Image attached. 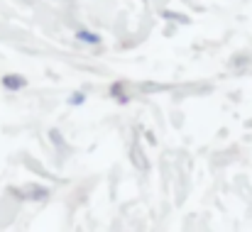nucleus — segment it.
I'll list each match as a JSON object with an SVG mask.
<instances>
[{
    "label": "nucleus",
    "mask_w": 252,
    "mask_h": 232,
    "mask_svg": "<svg viewBox=\"0 0 252 232\" xmlns=\"http://www.w3.org/2000/svg\"><path fill=\"white\" fill-rule=\"evenodd\" d=\"M2 86H5L7 90H20V88H25V86H27V81H25V76L7 74V76H2Z\"/></svg>",
    "instance_id": "f257e3e1"
},
{
    "label": "nucleus",
    "mask_w": 252,
    "mask_h": 232,
    "mask_svg": "<svg viewBox=\"0 0 252 232\" xmlns=\"http://www.w3.org/2000/svg\"><path fill=\"white\" fill-rule=\"evenodd\" d=\"M76 39H79V42H86V44H100V37L93 34V32H88V29H79V32H76Z\"/></svg>",
    "instance_id": "f03ea898"
},
{
    "label": "nucleus",
    "mask_w": 252,
    "mask_h": 232,
    "mask_svg": "<svg viewBox=\"0 0 252 232\" xmlns=\"http://www.w3.org/2000/svg\"><path fill=\"white\" fill-rule=\"evenodd\" d=\"M123 86H125V83H113V86H110V95H113V98H118L120 103H127V95H125Z\"/></svg>",
    "instance_id": "7ed1b4c3"
},
{
    "label": "nucleus",
    "mask_w": 252,
    "mask_h": 232,
    "mask_svg": "<svg viewBox=\"0 0 252 232\" xmlns=\"http://www.w3.org/2000/svg\"><path fill=\"white\" fill-rule=\"evenodd\" d=\"M84 100H86V95H84V93H74V95L69 98V105H81Z\"/></svg>",
    "instance_id": "20e7f679"
}]
</instances>
